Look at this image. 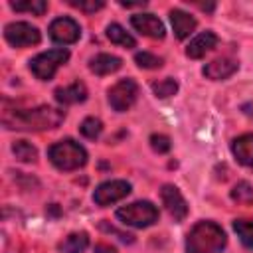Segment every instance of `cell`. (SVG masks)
<instances>
[{
  "label": "cell",
  "mask_w": 253,
  "mask_h": 253,
  "mask_svg": "<svg viewBox=\"0 0 253 253\" xmlns=\"http://www.w3.org/2000/svg\"><path fill=\"white\" fill-rule=\"evenodd\" d=\"M123 67V59L111 53H99L89 61V69L97 75H109Z\"/></svg>",
  "instance_id": "2e32d148"
},
{
  "label": "cell",
  "mask_w": 253,
  "mask_h": 253,
  "mask_svg": "<svg viewBox=\"0 0 253 253\" xmlns=\"http://www.w3.org/2000/svg\"><path fill=\"white\" fill-rule=\"evenodd\" d=\"M198 8H202V10H208V12H211V10L215 8V4H198Z\"/></svg>",
  "instance_id": "1f68e13d"
},
{
  "label": "cell",
  "mask_w": 253,
  "mask_h": 253,
  "mask_svg": "<svg viewBox=\"0 0 253 253\" xmlns=\"http://www.w3.org/2000/svg\"><path fill=\"white\" fill-rule=\"evenodd\" d=\"M79 130H81V134L85 136V138H97L99 134H101V130H103V123L99 121V119H95V117H87L83 123H81V126H79Z\"/></svg>",
  "instance_id": "d4e9b609"
},
{
  "label": "cell",
  "mask_w": 253,
  "mask_h": 253,
  "mask_svg": "<svg viewBox=\"0 0 253 253\" xmlns=\"http://www.w3.org/2000/svg\"><path fill=\"white\" fill-rule=\"evenodd\" d=\"M233 229L247 249H253V219H235Z\"/></svg>",
  "instance_id": "ffe728a7"
},
{
  "label": "cell",
  "mask_w": 253,
  "mask_h": 253,
  "mask_svg": "<svg viewBox=\"0 0 253 253\" xmlns=\"http://www.w3.org/2000/svg\"><path fill=\"white\" fill-rule=\"evenodd\" d=\"M170 22H172V28H174V34L178 40H184L188 38L194 30H196V18L182 12V10H172L170 12Z\"/></svg>",
  "instance_id": "e0dca14e"
},
{
  "label": "cell",
  "mask_w": 253,
  "mask_h": 253,
  "mask_svg": "<svg viewBox=\"0 0 253 253\" xmlns=\"http://www.w3.org/2000/svg\"><path fill=\"white\" fill-rule=\"evenodd\" d=\"M235 71H237V61L227 59V57L213 59V61L206 63V65H204V69H202V73H204L208 79H213V81L227 79V77H231Z\"/></svg>",
  "instance_id": "7c38bea8"
},
{
  "label": "cell",
  "mask_w": 253,
  "mask_h": 253,
  "mask_svg": "<svg viewBox=\"0 0 253 253\" xmlns=\"http://www.w3.org/2000/svg\"><path fill=\"white\" fill-rule=\"evenodd\" d=\"M130 24L138 34L152 38V40H162L166 34L164 24L154 14H134V16H130Z\"/></svg>",
  "instance_id": "8fae6325"
},
{
  "label": "cell",
  "mask_w": 253,
  "mask_h": 253,
  "mask_svg": "<svg viewBox=\"0 0 253 253\" xmlns=\"http://www.w3.org/2000/svg\"><path fill=\"white\" fill-rule=\"evenodd\" d=\"M107 38H109L113 43L123 45V47H126V49H130V47L136 45L134 38H132L123 26H119V24H109V26H107Z\"/></svg>",
  "instance_id": "d6986e66"
},
{
  "label": "cell",
  "mask_w": 253,
  "mask_h": 253,
  "mask_svg": "<svg viewBox=\"0 0 253 253\" xmlns=\"http://www.w3.org/2000/svg\"><path fill=\"white\" fill-rule=\"evenodd\" d=\"M4 38L14 47H28L40 43V30L28 22H12L4 28Z\"/></svg>",
  "instance_id": "8992f818"
},
{
  "label": "cell",
  "mask_w": 253,
  "mask_h": 253,
  "mask_svg": "<svg viewBox=\"0 0 253 253\" xmlns=\"http://www.w3.org/2000/svg\"><path fill=\"white\" fill-rule=\"evenodd\" d=\"M95 253H115V249H113L111 245H103V243H101V245L95 247Z\"/></svg>",
  "instance_id": "f546056e"
},
{
  "label": "cell",
  "mask_w": 253,
  "mask_h": 253,
  "mask_svg": "<svg viewBox=\"0 0 253 253\" xmlns=\"http://www.w3.org/2000/svg\"><path fill=\"white\" fill-rule=\"evenodd\" d=\"M231 200L237 202V204H243V206L253 204V188H251V184L237 182L233 186V190H231Z\"/></svg>",
  "instance_id": "603a6c76"
},
{
  "label": "cell",
  "mask_w": 253,
  "mask_h": 253,
  "mask_svg": "<svg viewBox=\"0 0 253 253\" xmlns=\"http://www.w3.org/2000/svg\"><path fill=\"white\" fill-rule=\"evenodd\" d=\"M146 2H121V6H126V8H132V6H144Z\"/></svg>",
  "instance_id": "4dcf8cb0"
},
{
  "label": "cell",
  "mask_w": 253,
  "mask_h": 253,
  "mask_svg": "<svg viewBox=\"0 0 253 253\" xmlns=\"http://www.w3.org/2000/svg\"><path fill=\"white\" fill-rule=\"evenodd\" d=\"M101 227H103V229H107V231H111V233H117L121 241H126V243H132V235H128V233H119V231H117L115 227H109L107 223H101Z\"/></svg>",
  "instance_id": "f1b7e54d"
},
{
  "label": "cell",
  "mask_w": 253,
  "mask_h": 253,
  "mask_svg": "<svg viewBox=\"0 0 253 253\" xmlns=\"http://www.w3.org/2000/svg\"><path fill=\"white\" fill-rule=\"evenodd\" d=\"M130 194V184L125 180H109L103 182L95 188L93 192V202L97 206H111Z\"/></svg>",
  "instance_id": "ba28073f"
},
{
  "label": "cell",
  "mask_w": 253,
  "mask_h": 253,
  "mask_svg": "<svg viewBox=\"0 0 253 253\" xmlns=\"http://www.w3.org/2000/svg\"><path fill=\"white\" fill-rule=\"evenodd\" d=\"M160 198H162V204H164L166 211L172 215L174 221H182L188 215V204H186L184 196L180 194V190L176 186H172V184L162 186Z\"/></svg>",
  "instance_id": "30bf717a"
},
{
  "label": "cell",
  "mask_w": 253,
  "mask_h": 253,
  "mask_svg": "<svg viewBox=\"0 0 253 253\" xmlns=\"http://www.w3.org/2000/svg\"><path fill=\"white\" fill-rule=\"evenodd\" d=\"M47 158L59 170H77V168L85 166L87 150L79 142H75L71 138H65V140H59V142L49 146Z\"/></svg>",
  "instance_id": "3957f363"
},
{
  "label": "cell",
  "mask_w": 253,
  "mask_h": 253,
  "mask_svg": "<svg viewBox=\"0 0 253 253\" xmlns=\"http://www.w3.org/2000/svg\"><path fill=\"white\" fill-rule=\"evenodd\" d=\"M69 4L73 8L83 10V12H97V10H101L105 6L103 0H69Z\"/></svg>",
  "instance_id": "4316f807"
},
{
  "label": "cell",
  "mask_w": 253,
  "mask_h": 253,
  "mask_svg": "<svg viewBox=\"0 0 253 253\" xmlns=\"http://www.w3.org/2000/svg\"><path fill=\"white\" fill-rule=\"evenodd\" d=\"M134 61H136V65L142 67V69H156V67L162 65V57H158V55H154V53H150V51H138V53L134 55Z\"/></svg>",
  "instance_id": "484cf974"
},
{
  "label": "cell",
  "mask_w": 253,
  "mask_h": 253,
  "mask_svg": "<svg viewBox=\"0 0 253 253\" xmlns=\"http://www.w3.org/2000/svg\"><path fill=\"white\" fill-rule=\"evenodd\" d=\"M89 245V235L85 231L79 233H69L61 243H59V251L61 253H83Z\"/></svg>",
  "instance_id": "ac0fdd59"
},
{
  "label": "cell",
  "mask_w": 253,
  "mask_h": 253,
  "mask_svg": "<svg viewBox=\"0 0 253 253\" xmlns=\"http://www.w3.org/2000/svg\"><path fill=\"white\" fill-rule=\"evenodd\" d=\"M117 219L130 227H148L158 221V208L152 202H132L117 210Z\"/></svg>",
  "instance_id": "277c9868"
},
{
  "label": "cell",
  "mask_w": 253,
  "mask_h": 253,
  "mask_svg": "<svg viewBox=\"0 0 253 253\" xmlns=\"http://www.w3.org/2000/svg\"><path fill=\"white\" fill-rule=\"evenodd\" d=\"M10 6L16 12H32L36 16H42L47 10V2L43 0H16V2H10Z\"/></svg>",
  "instance_id": "7402d4cb"
},
{
  "label": "cell",
  "mask_w": 253,
  "mask_h": 253,
  "mask_svg": "<svg viewBox=\"0 0 253 253\" xmlns=\"http://www.w3.org/2000/svg\"><path fill=\"white\" fill-rule=\"evenodd\" d=\"M150 87H152V91H154V95H156V97L166 99V97H170V95H174V93L178 91V81H176V79H172V77H166V79L154 81Z\"/></svg>",
  "instance_id": "cb8c5ba5"
},
{
  "label": "cell",
  "mask_w": 253,
  "mask_h": 253,
  "mask_svg": "<svg viewBox=\"0 0 253 253\" xmlns=\"http://www.w3.org/2000/svg\"><path fill=\"white\" fill-rule=\"evenodd\" d=\"M215 45H217V36H215L213 32H204V34L196 36V38L190 42V45L186 47V55L192 57V59H200V57H204L208 51H211Z\"/></svg>",
  "instance_id": "4fadbf2b"
},
{
  "label": "cell",
  "mask_w": 253,
  "mask_h": 253,
  "mask_svg": "<svg viewBox=\"0 0 253 253\" xmlns=\"http://www.w3.org/2000/svg\"><path fill=\"white\" fill-rule=\"evenodd\" d=\"M150 146H152V150H156L158 154H164V152H168L170 150V138L168 136H164V134H152L150 136Z\"/></svg>",
  "instance_id": "83f0119b"
},
{
  "label": "cell",
  "mask_w": 253,
  "mask_h": 253,
  "mask_svg": "<svg viewBox=\"0 0 253 253\" xmlns=\"http://www.w3.org/2000/svg\"><path fill=\"white\" fill-rule=\"evenodd\" d=\"M227 243L223 229L213 221H198L186 237V253H219Z\"/></svg>",
  "instance_id": "7a4b0ae2"
},
{
  "label": "cell",
  "mask_w": 253,
  "mask_h": 253,
  "mask_svg": "<svg viewBox=\"0 0 253 253\" xmlns=\"http://www.w3.org/2000/svg\"><path fill=\"white\" fill-rule=\"evenodd\" d=\"M79 36H81V28L73 18L63 16V18H55L49 24V38L55 43L69 45V43H75L79 40Z\"/></svg>",
  "instance_id": "9c48e42d"
},
{
  "label": "cell",
  "mask_w": 253,
  "mask_h": 253,
  "mask_svg": "<svg viewBox=\"0 0 253 253\" xmlns=\"http://www.w3.org/2000/svg\"><path fill=\"white\" fill-rule=\"evenodd\" d=\"M138 97V85L132 79H121L109 89V103L117 113L128 111Z\"/></svg>",
  "instance_id": "52a82bcc"
},
{
  "label": "cell",
  "mask_w": 253,
  "mask_h": 253,
  "mask_svg": "<svg viewBox=\"0 0 253 253\" xmlns=\"http://www.w3.org/2000/svg\"><path fill=\"white\" fill-rule=\"evenodd\" d=\"M231 152L237 158V162H241L247 168H253V134L237 136L231 144Z\"/></svg>",
  "instance_id": "9a60e30c"
},
{
  "label": "cell",
  "mask_w": 253,
  "mask_h": 253,
  "mask_svg": "<svg viewBox=\"0 0 253 253\" xmlns=\"http://www.w3.org/2000/svg\"><path fill=\"white\" fill-rule=\"evenodd\" d=\"M55 101L61 105H75V103H83L87 99V87L81 81H73L67 87H59L55 89Z\"/></svg>",
  "instance_id": "5bb4252c"
},
{
  "label": "cell",
  "mask_w": 253,
  "mask_h": 253,
  "mask_svg": "<svg viewBox=\"0 0 253 253\" xmlns=\"http://www.w3.org/2000/svg\"><path fill=\"white\" fill-rule=\"evenodd\" d=\"M69 59V51L65 47H55V49H49V51H43L40 55H36L32 61H30V69L32 73L42 79V81H49L55 71Z\"/></svg>",
  "instance_id": "5b68a950"
},
{
  "label": "cell",
  "mask_w": 253,
  "mask_h": 253,
  "mask_svg": "<svg viewBox=\"0 0 253 253\" xmlns=\"http://www.w3.org/2000/svg\"><path fill=\"white\" fill-rule=\"evenodd\" d=\"M65 113L53 107H36V109H14L6 111L2 121L8 128L16 130H49L57 128L63 123Z\"/></svg>",
  "instance_id": "6da1fadb"
},
{
  "label": "cell",
  "mask_w": 253,
  "mask_h": 253,
  "mask_svg": "<svg viewBox=\"0 0 253 253\" xmlns=\"http://www.w3.org/2000/svg\"><path fill=\"white\" fill-rule=\"evenodd\" d=\"M12 152H14L16 158L22 160V162H36V158H38L36 146L30 144L28 140H16V142L12 144Z\"/></svg>",
  "instance_id": "44dd1931"
}]
</instances>
